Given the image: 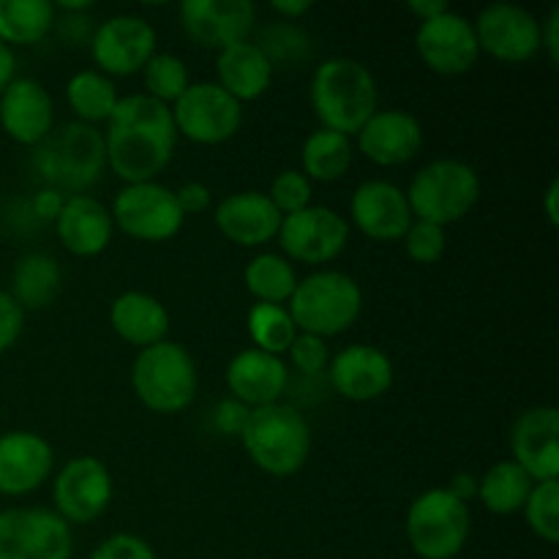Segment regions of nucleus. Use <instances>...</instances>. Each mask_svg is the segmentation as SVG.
<instances>
[{
  "instance_id": "cd10ccee",
  "label": "nucleus",
  "mask_w": 559,
  "mask_h": 559,
  "mask_svg": "<svg viewBox=\"0 0 559 559\" xmlns=\"http://www.w3.org/2000/svg\"><path fill=\"white\" fill-rule=\"evenodd\" d=\"M109 325L126 344L145 349L167 338L169 311L156 295L129 289L109 304Z\"/></svg>"
},
{
  "instance_id": "5701e85b",
  "label": "nucleus",
  "mask_w": 559,
  "mask_h": 559,
  "mask_svg": "<svg viewBox=\"0 0 559 559\" xmlns=\"http://www.w3.org/2000/svg\"><path fill=\"white\" fill-rule=\"evenodd\" d=\"M355 140L358 151L377 167H402L424 147V126L407 109H377Z\"/></svg>"
},
{
  "instance_id": "a878e982",
  "label": "nucleus",
  "mask_w": 559,
  "mask_h": 559,
  "mask_svg": "<svg viewBox=\"0 0 559 559\" xmlns=\"http://www.w3.org/2000/svg\"><path fill=\"white\" fill-rule=\"evenodd\" d=\"M58 240L71 257L91 260V257L104 254L112 243L115 224L112 213L96 197L74 194L66 197L58 218H55Z\"/></svg>"
},
{
  "instance_id": "bb28decb",
  "label": "nucleus",
  "mask_w": 559,
  "mask_h": 559,
  "mask_svg": "<svg viewBox=\"0 0 559 559\" xmlns=\"http://www.w3.org/2000/svg\"><path fill=\"white\" fill-rule=\"evenodd\" d=\"M273 63L251 38L216 52V85L238 104L265 96L273 85Z\"/></svg>"
},
{
  "instance_id": "49530a36",
  "label": "nucleus",
  "mask_w": 559,
  "mask_h": 559,
  "mask_svg": "<svg viewBox=\"0 0 559 559\" xmlns=\"http://www.w3.org/2000/svg\"><path fill=\"white\" fill-rule=\"evenodd\" d=\"M540 49H546L551 63H557L559 60V9L557 5L549 11V16L540 22Z\"/></svg>"
},
{
  "instance_id": "ddd939ff",
  "label": "nucleus",
  "mask_w": 559,
  "mask_h": 559,
  "mask_svg": "<svg viewBox=\"0 0 559 559\" xmlns=\"http://www.w3.org/2000/svg\"><path fill=\"white\" fill-rule=\"evenodd\" d=\"M115 486L107 464L96 456L69 459L52 478L55 513L66 524H93L107 513Z\"/></svg>"
},
{
  "instance_id": "4c0bfd02",
  "label": "nucleus",
  "mask_w": 559,
  "mask_h": 559,
  "mask_svg": "<svg viewBox=\"0 0 559 559\" xmlns=\"http://www.w3.org/2000/svg\"><path fill=\"white\" fill-rule=\"evenodd\" d=\"M257 47L267 55V60L276 69L278 63H304L311 55V38L295 22H276V25L262 31Z\"/></svg>"
},
{
  "instance_id": "b1692460",
  "label": "nucleus",
  "mask_w": 559,
  "mask_h": 559,
  "mask_svg": "<svg viewBox=\"0 0 559 559\" xmlns=\"http://www.w3.org/2000/svg\"><path fill=\"white\" fill-rule=\"evenodd\" d=\"M216 229L240 249H262L276 240L282 227V213L273 207L265 191H235L224 197L213 211Z\"/></svg>"
},
{
  "instance_id": "c756f323",
  "label": "nucleus",
  "mask_w": 559,
  "mask_h": 559,
  "mask_svg": "<svg viewBox=\"0 0 559 559\" xmlns=\"http://www.w3.org/2000/svg\"><path fill=\"white\" fill-rule=\"evenodd\" d=\"M353 140L336 131H311L300 147V173L311 183H336L353 167Z\"/></svg>"
},
{
  "instance_id": "864d4df0",
  "label": "nucleus",
  "mask_w": 559,
  "mask_h": 559,
  "mask_svg": "<svg viewBox=\"0 0 559 559\" xmlns=\"http://www.w3.org/2000/svg\"><path fill=\"white\" fill-rule=\"evenodd\" d=\"M557 200H559V183H557V180H551L549 189L544 191V213H546V222H549L551 227H557V224H559Z\"/></svg>"
},
{
  "instance_id": "4468645a",
  "label": "nucleus",
  "mask_w": 559,
  "mask_h": 559,
  "mask_svg": "<svg viewBox=\"0 0 559 559\" xmlns=\"http://www.w3.org/2000/svg\"><path fill=\"white\" fill-rule=\"evenodd\" d=\"M158 36L140 14H115L104 20L91 36V55L96 71L112 76L140 74L156 55Z\"/></svg>"
},
{
  "instance_id": "c03bdc74",
  "label": "nucleus",
  "mask_w": 559,
  "mask_h": 559,
  "mask_svg": "<svg viewBox=\"0 0 559 559\" xmlns=\"http://www.w3.org/2000/svg\"><path fill=\"white\" fill-rule=\"evenodd\" d=\"M251 409L246 404H240L238 399H224L213 409V429L222 437H240V431L246 429V420H249Z\"/></svg>"
},
{
  "instance_id": "37998d69",
  "label": "nucleus",
  "mask_w": 559,
  "mask_h": 559,
  "mask_svg": "<svg viewBox=\"0 0 559 559\" xmlns=\"http://www.w3.org/2000/svg\"><path fill=\"white\" fill-rule=\"evenodd\" d=\"M22 331H25V311L11 298L9 289H0V355L20 342Z\"/></svg>"
},
{
  "instance_id": "f03ea898",
  "label": "nucleus",
  "mask_w": 559,
  "mask_h": 559,
  "mask_svg": "<svg viewBox=\"0 0 559 559\" xmlns=\"http://www.w3.org/2000/svg\"><path fill=\"white\" fill-rule=\"evenodd\" d=\"M309 98L320 129L336 131L349 140L380 109V91H377V80L369 66L355 58H344V55L328 58L317 66Z\"/></svg>"
},
{
  "instance_id": "0eeeda50",
  "label": "nucleus",
  "mask_w": 559,
  "mask_h": 559,
  "mask_svg": "<svg viewBox=\"0 0 559 559\" xmlns=\"http://www.w3.org/2000/svg\"><path fill=\"white\" fill-rule=\"evenodd\" d=\"M404 194L413 218L448 227L467 218L478 205L480 178L462 158H435L413 175Z\"/></svg>"
},
{
  "instance_id": "412c9836",
  "label": "nucleus",
  "mask_w": 559,
  "mask_h": 559,
  "mask_svg": "<svg viewBox=\"0 0 559 559\" xmlns=\"http://www.w3.org/2000/svg\"><path fill=\"white\" fill-rule=\"evenodd\" d=\"M55 473V451L41 435L25 429L0 435V497H25Z\"/></svg>"
},
{
  "instance_id": "7c9ffc66",
  "label": "nucleus",
  "mask_w": 559,
  "mask_h": 559,
  "mask_svg": "<svg viewBox=\"0 0 559 559\" xmlns=\"http://www.w3.org/2000/svg\"><path fill=\"white\" fill-rule=\"evenodd\" d=\"M55 14L49 0H0V41L5 47H33L52 33Z\"/></svg>"
},
{
  "instance_id": "f8f14e48",
  "label": "nucleus",
  "mask_w": 559,
  "mask_h": 559,
  "mask_svg": "<svg viewBox=\"0 0 559 559\" xmlns=\"http://www.w3.org/2000/svg\"><path fill=\"white\" fill-rule=\"evenodd\" d=\"M284 257L300 265H328L349 243V222L328 205H309L293 216H282L276 235Z\"/></svg>"
},
{
  "instance_id": "6e6552de",
  "label": "nucleus",
  "mask_w": 559,
  "mask_h": 559,
  "mask_svg": "<svg viewBox=\"0 0 559 559\" xmlns=\"http://www.w3.org/2000/svg\"><path fill=\"white\" fill-rule=\"evenodd\" d=\"M473 533L467 502L456 500L445 486L415 497L404 519L409 549L420 559H456Z\"/></svg>"
},
{
  "instance_id": "7ed1b4c3",
  "label": "nucleus",
  "mask_w": 559,
  "mask_h": 559,
  "mask_svg": "<svg viewBox=\"0 0 559 559\" xmlns=\"http://www.w3.org/2000/svg\"><path fill=\"white\" fill-rule=\"evenodd\" d=\"M240 442L257 469L273 478H289L309 462L311 426L298 407L276 402L251 409Z\"/></svg>"
},
{
  "instance_id": "a18cd8bd",
  "label": "nucleus",
  "mask_w": 559,
  "mask_h": 559,
  "mask_svg": "<svg viewBox=\"0 0 559 559\" xmlns=\"http://www.w3.org/2000/svg\"><path fill=\"white\" fill-rule=\"evenodd\" d=\"M175 197H178V205L183 211V216H200L213 202V191L202 180H189V183H183L175 191Z\"/></svg>"
},
{
  "instance_id": "603ef678",
  "label": "nucleus",
  "mask_w": 559,
  "mask_h": 559,
  "mask_svg": "<svg viewBox=\"0 0 559 559\" xmlns=\"http://www.w3.org/2000/svg\"><path fill=\"white\" fill-rule=\"evenodd\" d=\"M16 76V58H14V49L5 47L3 41H0V93L5 91V85H9L11 80Z\"/></svg>"
},
{
  "instance_id": "2f4dec72",
  "label": "nucleus",
  "mask_w": 559,
  "mask_h": 559,
  "mask_svg": "<svg viewBox=\"0 0 559 559\" xmlns=\"http://www.w3.org/2000/svg\"><path fill=\"white\" fill-rule=\"evenodd\" d=\"M533 486L535 480L516 462L506 459V462H497L495 467H489L480 475L478 495L475 497L495 516H513V513H519L524 508Z\"/></svg>"
},
{
  "instance_id": "79ce46f5",
  "label": "nucleus",
  "mask_w": 559,
  "mask_h": 559,
  "mask_svg": "<svg viewBox=\"0 0 559 559\" xmlns=\"http://www.w3.org/2000/svg\"><path fill=\"white\" fill-rule=\"evenodd\" d=\"M87 559H158L153 546L134 533H115L104 538Z\"/></svg>"
},
{
  "instance_id": "c85d7f7f",
  "label": "nucleus",
  "mask_w": 559,
  "mask_h": 559,
  "mask_svg": "<svg viewBox=\"0 0 559 559\" xmlns=\"http://www.w3.org/2000/svg\"><path fill=\"white\" fill-rule=\"evenodd\" d=\"M60 284H63V271L58 260L44 251H31L11 271L9 295L20 304L22 311H38L52 306V300L60 295Z\"/></svg>"
},
{
  "instance_id": "39448f33",
  "label": "nucleus",
  "mask_w": 559,
  "mask_h": 559,
  "mask_svg": "<svg viewBox=\"0 0 559 559\" xmlns=\"http://www.w3.org/2000/svg\"><path fill=\"white\" fill-rule=\"evenodd\" d=\"M33 167L44 180V189L60 191L63 197L85 194L107 167L104 134L96 126L66 123L36 147Z\"/></svg>"
},
{
  "instance_id": "dca6fc26",
  "label": "nucleus",
  "mask_w": 559,
  "mask_h": 559,
  "mask_svg": "<svg viewBox=\"0 0 559 559\" xmlns=\"http://www.w3.org/2000/svg\"><path fill=\"white\" fill-rule=\"evenodd\" d=\"M415 52L429 71L440 76H462L480 58L473 20L448 9L445 14L420 22L415 33Z\"/></svg>"
},
{
  "instance_id": "a19ab883",
  "label": "nucleus",
  "mask_w": 559,
  "mask_h": 559,
  "mask_svg": "<svg viewBox=\"0 0 559 559\" xmlns=\"http://www.w3.org/2000/svg\"><path fill=\"white\" fill-rule=\"evenodd\" d=\"M287 358L300 374L320 377L331 366V347H328L325 338L311 336V333H298L295 342L289 344Z\"/></svg>"
},
{
  "instance_id": "58836bf2",
  "label": "nucleus",
  "mask_w": 559,
  "mask_h": 559,
  "mask_svg": "<svg viewBox=\"0 0 559 559\" xmlns=\"http://www.w3.org/2000/svg\"><path fill=\"white\" fill-rule=\"evenodd\" d=\"M265 194L282 216H293V213L311 205L314 183H311L300 169H282V173L271 180V189H267Z\"/></svg>"
},
{
  "instance_id": "3c124183",
  "label": "nucleus",
  "mask_w": 559,
  "mask_h": 559,
  "mask_svg": "<svg viewBox=\"0 0 559 559\" xmlns=\"http://www.w3.org/2000/svg\"><path fill=\"white\" fill-rule=\"evenodd\" d=\"M407 9H409V14L418 16V22H429V20H435V16L445 14L451 5H448L445 0H409Z\"/></svg>"
},
{
  "instance_id": "6ab92c4d",
  "label": "nucleus",
  "mask_w": 559,
  "mask_h": 559,
  "mask_svg": "<svg viewBox=\"0 0 559 559\" xmlns=\"http://www.w3.org/2000/svg\"><path fill=\"white\" fill-rule=\"evenodd\" d=\"M511 462L535 484L559 478V409L551 404L530 407L513 420Z\"/></svg>"
},
{
  "instance_id": "473e14b6",
  "label": "nucleus",
  "mask_w": 559,
  "mask_h": 559,
  "mask_svg": "<svg viewBox=\"0 0 559 559\" xmlns=\"http://www.w3.org/2000/svg\"><path fill=\"white\" fill-rule=\"evenodd\" d=\"M243 284L251 298H254V304L287 306L295 287H298V271L284 254L260 251L246 265Z\"/></svg>"
},
{
  "instance_id": "9b49d317",
  "label": "nucleus",
  "mask_w": 559,
  "mask_h": 559,
  "mask_svg": "<svg viewBox=\"0 0 559 559\" xmlns=\"http://www.w3.org/2000/svg\"><path fill=\"white\" fill-rule=\"evenodd\" d=\"M74 535L49 508L0 511V559H71Z\"/></svg>"
},
{
  "instance_id": "8fccbe9b",
  "label": "nucleus",
  "mask_w": 559,
  "mask_h": 559,
  "mask_svg": "<svg viewBox=\"0 0 559 559\" xmlns=\"http://www.w3.org/2000/svg\"><path fill=\"white\" fill-rule=\"evenodd\" d=\"M448 491H451L453 497H456V500H462V502H467L469 506V500H473L475 495H478V475H473V473H456L451 478V484L445 486Z\"/></svg>"
},
{
  "instance_id": "9d476101",
  "label": "nucleus",
  "mask_w": 559,
  "mask_h": 559,
  "mask_svg": "<svg viewBox=\"0 0 559 559\" xmlns=\"http://www.w3.org/2000/svg\"><path fill=\"white\" fill-rule=\"evenodd\" d=\"M169 109L178 136L194 145H224L243 126V104L235 102L216 82H191Z\"/></svg>"
},
{
  "instance_id": "72a5a7b5",
  "label": "nucleus",
  "mask_w": 559,
  "mask_h": 559,
  "mask_svg": "<svg viewBox=\"0 0 559 559\" xmlns=\"http://www.w3.org/2000/svg\"><path fill=\"white\" fill-rule=\"evenodd\" d=\"M66 102L76 115V123L96 126L107 123L112 118L115 107L120 102V93L107 74L96 69L76 71L66 85Z\"/></svg>"
},
{
  "instance_id": "de8ad7c7",
  "label": "nucleus",
  "mask_w": 559,
  "mask_h": 559,
  "mask_svg": "<svg viewBox=\"0 0 559 559\" xmlns=\"http://www.w3.org/2000/svg\"><path fill=\"white\" fill-rule=\"evenodd\" d=\"M66 197L60 194V191H52V189H41L36 194V200H33V211H36V216L41 218V222H55L60 213V207H63Z\"/></svg>"
},
{
  "instance_id": "1a4fd4ad",
  "label": "nucleus",
  "mask_w": 559,
  "mask_h": 559,
  "mask_svg": "<svg viewBox=\"0 0 559 559\" xmlns=\"http://www.w3.org/2000/svg\"><path fill=\"white\" fill-rule=\"evenodd\" d=\"M109 213H112L115 229L140 243H167L186 224L175 191L158 180L126 183L115 194Z\"/></svg>"
},
{
  "instance_id": "f3484780",
  "label": "nucleus",
  "mask_w": 559,
  "mask_h": 559,
  "mask_svg": "<svg viewBox=\"0 0 559 559\" xmlns=\"http://www.w3.org/2000/svg\"><path fill=\"white\" fill-rule=\"evenodd\" d=\"M180 22L191 41L222 52L233 44L249 41L257 9L251 0H183Z\"/></svg>"
},
{
  "instance_id": "f257e3e1",
  "label": "nucleus",
  "mask_w": 559,
  "mask_h": 559,
  "mask_svg": "<svg viewBox=\"0 0 559 559\" xmlns=\"http://www.w3.org/2000/svg\"><path fill=\"white\" fill-rule=\"evenodd\" d=\"M178 147L173 109L145 93L123 96L104 131L107 167L126 183H151Z\"/></svg>"
},
{
  "instance_id": "e433bc0d",
  "label": "nucleus",
  "mask_w": 559,
  "mask_h": 559,
  "mask_svg": "<svg viewBox=\"0 0 559 559\" xmlns=\"http://www.w3.org/2000/svg\"><path fill=\"white\" fill-rule=\"evenodd\" d=\"M533 535L546 544L559 540V480H540L533 486L522 508Z\"/></svg>"
},
{
  "instance_id": "423d86ee",
  "label": "nucleus",
  "mask_w": 559,
  "mask_h": 559,
  "mask_svg": "<svg viewBox=\"0 0 559 559\" xmlns=\"http://www.w3.org/2000/svg\"><path fill=\"white\" fill-rule=\"evenodd\" d=\"M200 374L189 349L164 338L136 353L131 364V391L145 409L156 415L183 413L197 399Z\"/></svg>"
},
{
  "instance_id": "2eb2a0df",
  "label": "nucleus",
  "mask_w": 559,
  "mask_h": 559,
  "mask_svg": "<svg viewBox=\"0 0 559 559\" xmlns=\"http://www.w3.org/2000/svg\"><path fill=\"white\" fill-rule=\"evenodd\" d=\"M478 49L500 63H527L540 52V20L516 3L486 5L473 22Z\"/></svg>"
},
{
  "instance_id": "4be33fe9",
  "label": "nucleus",
  "mask_w": 559,
  "mask_h": 559,
  "mask_svg": "<svg viewBox=\"0 0 559 559\" xmlns=\"http://www.w3.org/2000/svg\"><path fill=\"white\" fill-rule=\"evenodd\" d=\"M333 391L347 402H374L385 396L393 388V360L388 358L385 349L374 344H349L342 353L331 355L328 366Z\"/></svg>"
},
{
  "instance_id": "c9c22d12",
  "label": "nucleus",
  "mask_w": 559,
  "mask_h": 559,
  "mask_svg": "<svg viewBox=\"0 0 559 559\" xmlns=\"http://www.w3.org/2000/svg\"><path fill=\"white\" fill-rule=\"evenodd\" d=\"M142 82H145V96L173 107L191 85V74L183 58L173 52H156L142 69Z\"/></svg>"
},
{
  "instance_id": "a211bd4d",
  "label": "nucleus",
  "mask_w": 559,
  "mask_h": 559,
  "mask_svg": "<svg viewBox=\"0 0 559 559\" xmlns=\"http://www.w3.org/2000/svg\"><path fill=\"white\" fill-rule=\"evenodd\" d=\"M349 222L377 243H396L415 222L404 189L391 180H366L353 191Z\"/></svg>"
},
{
  "instance_id": "20e7f679",
  "label": "nucleus",
  "mask_w": 559,
  "mask_h": 559,
  "mask_svg": "<svg viewBox=\"0 0 559 559\" xmlns=\"http://www.w3.org/2000/svg\"><path fill=\"white\" fill-rule=\"evenodd\" d=\"M287 311L293 314L300 333L333 338L347 333L364 311V289L349 273L320 267L298 278Z\"/></svg>"
},
{
  "instance_id": "aec40b11",
  "label": "nucleus",
  "mask_w": 559,
  "mask_h": 559,
  "mask_svg": "<svg viewBox=\"0 0 559 559\" xmlns=\"http://www.w3.org/2000/svg\"><path fill=\"white\" fill-rule=\"evenodd\" d=\"M0 129L16 145H41L55 131V104L47 87L31 76H14L0 93Z\"/></svg>"
},
{
  "instance_id": "393cba45",
  "label": "nucleus",
  "mask_w": 559,
  "mask_h": 559,
  "mask_svg": "<svg viewBox=\"0 0 559 559\" xmlns=\"http://www.w3.org/2000/svg\"><path fill=\"white\" fill-rule=\"evenodd\" d=\"M229 396L238 399L249 409L267 407L282 402L289 385V366L278 355H267L262 349H240L224 371Z\"/></svg>"
},
{
  "instance_id": "09e8293b",
  "label": "nucleus",
  "mask_w": 559,
  "mask_h": 559,
  "mask_svg": "<svg viewBox=\"0 0 559 559\" xmlns=\"http://www.w3.org/2000/svg\"><path fill=\"white\" fill-rule=\"evenodd\" d=\"M271 11L282 22H300L309 11H314L311 0H271Z\"/></svg>"
},
{
  "instance_id": "f704fd0d",
  "label": "nucleus",
  "mask_w": 559,
  "mask_h": 559,
  "mask_svg": "<svg viewBox=\"0 0 559 559\" xmlns=\"http://www.w3.org/2000/svg\"><path fill=\"white\" fill-rule=\"evenodd\" d=\"M246 328H249L251 347L262 349L267 355H278L284 358L289 344L298 336V325H295L293 314L287 306H273V304H254L251 306L249 317H246Z\"/></svg>"
},
{
  "instance_id": "ea45409f",
  "label": "nucleus",
  "mask_w": 559,
  "mask_h": 559,
  "mask_svg": "<svg viewBox=\"0 0 559 559\" xmlns=\"http://www.w3.org/2000/svg\"><path fill=\"white\" fill-rule=\"evenodd\" d=\"M404 249H407V257L418 265H435L445 257L448 251V235L445 227L440 224H429V222H418L415 218L409 224L407 235H404Z\"/></svg>"
}]
</instances>
